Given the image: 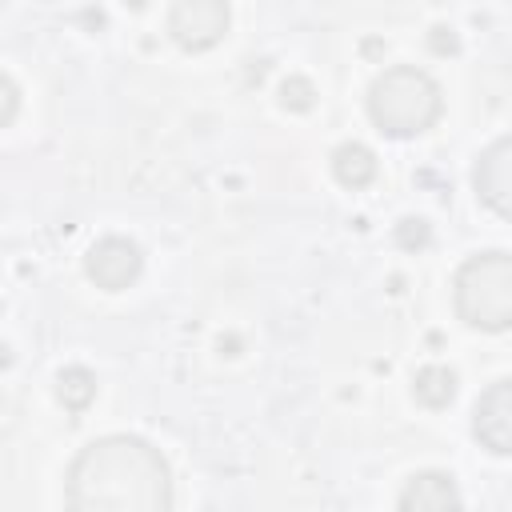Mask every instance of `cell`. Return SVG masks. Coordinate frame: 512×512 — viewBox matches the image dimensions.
Returning a JSON list of instances; mask_svg holds the SVG:
<instances>
[{"mask_svg":"<svg viewBox=\"0 0 512 512\" xmlns=\"http://www.w3.org/2000/svg\"><path fill=\"white\" fill-rule=\"evenodd\" d=\"M60 400H64V408H72V412H84L88 404H92V396H96V376L88 372V368H64L60 372Z\"/></svg>","mask_w":512,"mask_h":512,"instance_id":"obj_11","label":"cell"},{"mask_svg":"<svg viewBox=\"0 0 512 512\" xmlns=\"http://www.w3.org/2000/svg\"><path fill=\"white\" fill-rule=\"evenodd\" d=\"M452 308L476 332H512V252L468 256L452 276Z\"/></svg>","mask_w":512,"mask_h":512,"instance_id":"obj_3","label":"cell"},{"mask_svg":"<svg viewBox=\"0 0 512 512\" xmlns=\"http://www.w3.org/2000/svg\"><path fill=\"white\" fill-rule=\"evenodd\" d=\"M332 176L344 184V188H368L372 180H376V156H372V148H364V144H340L336 152H332Z\"/></svg>","mask_w":512,"mask_h":512,"instance_id":"obj_9","label":"cell"},{"mask_svg":"<svg viewBox=\"0 0 512 512\" xmlns=\"http://www.w3.org/2000/svg\"><path fill=\"white\" fill-rule=\"evenodd\" d=\"M412 396L424 404V408H448L452 396H456V372L444 368V364H428L412 376Z\"/></svg>","mask_w":512,"mask_h":512,"instance_id":"obj_10","label":"cell"},{"mask_svg":"<svg viewBox=\"0 0 512 512\" xmlns=\"http://www.w3.org/2000/svg\"><path fill=\"white\" fill-rule=\"evenodd\" d=\"M280 92H284V104L288 108H308L312 104V84L308 80H288Z\"/></svg>","mask_w":512,"mask_h":512,"instance_id":"obj_12","label":"cell"},{"mask_svg":"<svg viewBox=\"0 0 512 512\" xmlns=\"http://www.w3.org/2000/svg\"><path fill=\"white\" fill-rule=\"evenodd\" d=\"M364 108H368V120L384 136L412 140V136H424L440 120L444 92H440V84L424 68H416V64H392V68H384L368 84Z\"/></svg>","mask_w":512,"mask_h":512,"instance_id":"obj_2","label":"cell"},{"mask_svg":"<svg viewBox=\"0 0 512 512\" xmlns=\"http://www.w3.org/2000/svg\"><path fill=\"white\" fill-rule=\"evenodd\" d=\"M472 192H476V200L492 216L512 224V136L492 140L476 156V164H472Z\"/></svg>","mask_w":512,"mask_h":512,"instance_id":"obj_6","label":"cell"},{"mask_svg":"<svg viewBox=\"0 0 512 512\" xmlns=\"http://www.w3.org/2000/svg\"><path fill=\"white\" fill-rule=\"evenodd\" d=\"M460 504L464 500L456 492V480L448 472H436V468L408 476V484L396 496V508H404V512H448V508H460Z\"/></svg>","mask_w":512,"mask_h":512,"instance_id":"obj_8","label":"cell"},{"mask_svg":"<svg viewBox=\"0 0 512 512\" xmlns=\"http://www.w3.org/2000/svg\"><path fill=\"white\" fill-rule=\"evenodd\" d=\"M232 8L228 0H172L168 4V36L184 52H208L228 36Z\"/></svg>","mask_w":512,"mask_h":512,"instance_id":"obj_4","label":"cell"},{"mask_svg":"<svg viewBox=\"0 0 512 512\" xmlns=\"http://www.w3.org/2000/svg\"><path fill=\"white\" fill-rule=\"evenodd\" d=\"M140 268H144V256H140V248H136L132 240H124V236H104V240H96V244L88 248V256H84L88 280H92L96 288H104V292H124L128 284H136Z\"/></svg>","mask_w":512,"mask_h":512,"instance_id":"obj_7","label":"cell"},{"mask_svg":"<svg viewBox=\"0 0 512 512\" xmlns=\"http://www.w3.org/2000/svg\"><path fill=\"white\" fill-rule=\"evenodd\" d=\"M64 500L76 512H168L176 504V488L156 444L132 432H112L72 456L64 472Z\"/></svg>","mask_w":512,"mask_h":512,"instance_id":"obj_1","label":"cell"},{"mask_svg":"<svg viewBox=\"0 0 512 512\" xmlns=\"http://www.w3.org/2000/svg\"><path fill=\"white\" fill-rule=\"evenodd\" d=\"M472 436L492 456H512V376L492 380L472 404Z\"/></svg>","mask_w":512,"mask_h":512,"instance_id":"obj_5","label":"cell"}]
</instances>
